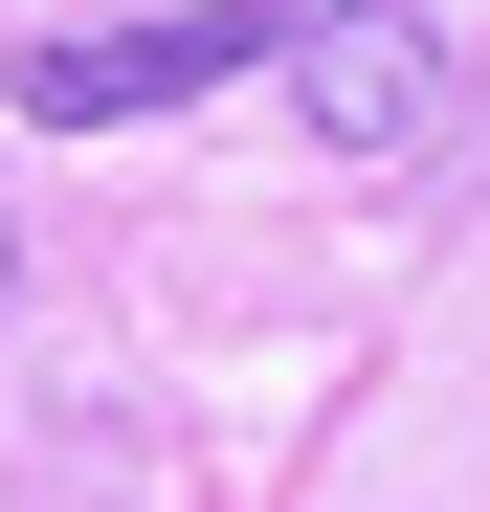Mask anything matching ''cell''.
Wrapping results in <instances>:
<instances>
[{"mask_svg":"<svg viewBox=\"0 0 490 512\" xmlns=\"http://www.w3.org/2000/svg\"><path fill=\"white\" fill-rule=\"evenodd\" d=\"M312 0H156V23H45V45H0V112L23 134H134V112H201L245 90V67H290Z\"/></svg>","mask_w":490,"mask_h":512,"instance_id":"1","label":"cell"},{"mask_svg":"<svg viewBox=\"0 0 490 512\" xmlns=\"http://www.w3.org/2000/svg\"><path fill=\"white\" fill-rule=\"evenodd\" d=\"M268 90H290L312 134H335V156H424V134H446V90H468V67H446V23H424V0H312Z\"/></svg>","mask_w":490,"mask_h":512,"instance_id":"2","label":"cell"},{"mask_svg":"<svg viewBox=\"0 0 490 512\" xmlns=\"http://www.w3.org/2000/svg\"><path fill=\"white\" fill-rule=\"evenodd\" d=\"M0 290H23V245H0Z\"/></svg>","mask_w":490,"mask_h":512,"instance_id":"3","label":"cell"}]
</instances>
